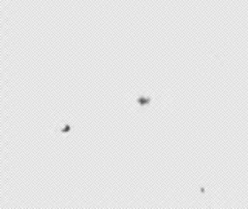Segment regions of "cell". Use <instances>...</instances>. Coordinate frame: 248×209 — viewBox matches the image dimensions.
<instances>
[{"label":"cell","instance_id":"obj_3","mask_svg":"<svg viewBox=\"0 0 248 209\" xmlns=\"http://www.w3.org/2000/svg\"><path fill=\"white\" fill-rule=\"evenodd\" d=\"M174 105V99H172V93L166 89H157L151 91V104L147 112H151L157 116L168 115L172 110Z\"/></svg>","mask_w":248,"mask_h":209},{"label":"cell","instance_id":"obj_4","mask_svg":"<svg viewBox=\"0 0 248 209\" xmlns=\"http://www.w3.org/2000/svg\"><path fill=\"white\" fill-rule=\"evenodd\" d=\"M73 130V118L68 115H58L51 119L50 132L54 136H67Z\"/></svg>","mask_w":248,"mask_h":209},{"label":"cell","instance_id":"obj_2","mask_svg":"<svg viewBox=\"0 0 248 209\" xmlns=\"http://www.w3.org/2000/svg\"><path fill=\"white\" fill-rule=\"evenodd\" d=\"M220 183H222V167L220 164L208 166L200 174V198L206 206H214V201L220 197Z\"/></svg>","mask_w":248,"mask_h":209},{"label":"cell","instance_id":"obj_1","mask_svg":"<svg viewBox=\"0 0 248 209\" xmlns=\"http://www.w3.org/2000/svg\"><path fill=\"white\" fill-rule=\"evenodd\" d=\"M197 64L194 79L202 90H219L225 84L222 44L214 37H202L196 44Z\"/></svg>","mask_w":248,"mask_h":209},{"label":"cell","instance_id":"obj_5","mask_svg":"<svg viewBox=\"0 0 248 209\" xmlns=\"http://www.w3.org/2000/svg\"><path fill=\"white\" fill-rule=\"evenodd\" d=\"M244 28H245V36H247V39H248V15H247V19H245V25H244Z\"/></svg>","mask_w":248,"mask_h":209}]
</instances>
